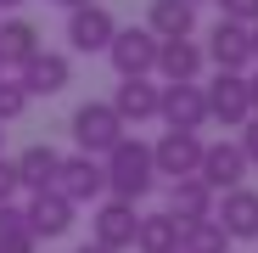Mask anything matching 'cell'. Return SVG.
<instances>
[{
  "label": "cell",
  "mask_w": 258,
  "mask_h": 253,
  "mask_svg": "<svg viewBox=\"0 0 258 253\" xmlns=\"http://www.w3.org/2000/svg\"><path fill=\"white\" fill-rule=\"evenodd\" d=\"M23 107H28V90H23L17 79H6V73H0V124L23 118Z\"/></svg>",
  "instance_id": "cb8c5ba5"
},
{
  "label": "cell",
  "mask_w": 258,
  "mask_h": 253,
  "mask_svg": "<svg viewBox=\"0 0 258 253\" xmlns=\"http://www.w3.org/2000/svg\"><path fill=\"white\" fill-rule=\"evenodd\" d=\"M56 163H62V152H56V146H45V141L23 146V152L12 158V169H17V186H28V191H51V180H56Z\"/></svg>",
  "instance_id": "e0dca14e"
},
{
  "label": "cell",
  "mask_w": 258,
  "mask_h": 253,
  "mask_svg": "<svg viewBox=\"0 0 258 253\" xmlns=\"http://www.w3.org/2000/svg\"><path fill=\"white\" fill-rule=\"evenodd\" d=\"M39 51V28L28 23V17H6V23H0V68H23L28 57Z\"/></svg>",
  "instance_id": "44dd1931"
},
{
  "label": "cell",
  "mask_w": 258,
  "mask_h": 253,
  "mask_svg": "<svg viewBox=\"0 0 258 253\" xmlns=\"http://www.w3.org/2000/svg\"><path fill=\"white\" fill-rule=\"evenodd\" d=\"M56 6H68V12H79V6H96V0H56Z\"/></svg>",
  "instance_id": "f1b7e54d"
},
{
  "label": "cell",
  "mask_w": 258,
  "mask_h": 253,
  "mask_svg": "<svg viewBox=\"0 0 258 253\" xmlns=\"http://www.w3.org/2000/svg\"><path fill=\"white\" fill-rule=\"evenodd\" d=\"M73 141H79L84 158H107L123 141V124L107 102H84V107H73Z\"/></svg>",
  "instance_id": "7a4b0ae2"
},
{
  "label": "cell",
  "mask_w": 258,
  "mask_h": 253,
  "mask_svg": "<svg viewBox=\"0 0 258 253\" xmlns=\"http://www.w3.org/2000/svg\"><path fill=\"white\" fill-rule=\"evenodd\" d=\"M180 220L168 214V208H157V214H141V225H135V247L141 253H180Z\"/></svg>",
  "instance_id": "ffe728a7"
},
{
  "label": "cell",
  "mask_w": 258,
  "mask_h": 253,
  "mask_svg": "<svg viewBox=\"0 0 258 253\" xmlns=\"http://www.w3.org/2000/svg\"><path fill=\"white\" fill-rule=\"evenodd\" d=\"M219 23H236V28H258V0H219Z\"/></svg>",
  "instance_id": "d4e9b609"
},
{
  "label": "cell",
  "mask_w": 258,
  "mask_h": 253,
  "mask_svg": "<svg viewBox=\"0 0 258 253\" xmlns=\"http://www.w3.org/2000/svg\"><path fill=\"white\" fill-rule=\"evenodd\" d=\"M213 225H219L230 242H258V191H247V186L219 191V203H213Z\"/></svg>",
  "instance_id": "ba28073f"
},
{
  "label": "cell",
  "mask_w": 258,
  "mask_h": 253,
  "mask_svg": "<svg viewBox=\"0 0 258 253\" xmlns=\"http://www.w3.org/2000/svg\"><path fill=\"white\" fill-rule=\"evenodd\" d=\"M0 73H6V68H0Z\"/></svg>",
  "instance_id": "836d02e7"
},
{
  "label": "cell",
  "mask_w": 258,
  "mask_h": 253,
  "mask_svg": "<svg viewBox=\"0 0 258 253\" xmlns=\"http://www.w3.org/2000/svg\"><path fill=\"white\" fill-rule=\"evenodd\" d=\"M0 253H39V236L28 231V214L17 203H0Z\"/></svg>",
  "instance_id": "7402d4cb"
},
{
  "label": "cell",
  "mask_w": 258,
  "mask_h": 253,
  "mask_svg": "<svg viewBox=\"0 0 258 253\" xmlns=\"http://www.w3.org/2000/svg\"><path fill=\"white\" fill-rule=\"evenodd\" d=\"M23 90L28 96H62L68 84H73V62L62 57V51H34L28 62H23Z\"/></svg>",
  "instance_id": "7c38bea8"
},
{
  "label": "cell",
  "mask_w": 258,
  "mask_h": 253,
  "mask_svg": "<svg viewBox=\"0 0 258 253\" xmlns=\"http://www.w3.org/2000/svg\"><path fill=\"white\" fill-rule=\"evenodd\" d=\"M107 107L118 113L123 130H129V124H146V118H157V84H152V79H123Z\"/></svg>",
  "instance_id": "9a60e30c"
},
{
  "label": "cell",
  "mask_w": 258,
  "mask_h": 253,
  "mask_svg": "<svg viewBox=\"0 0 258 253\" xmlns=\"http://www.w3.org/2000/svg\"><path fill=\"white\" fill-rule=\"evenodd\" d=\"M112 34H118V17H112L107 6H79V12H68V45L84 51V57L107 51Z\"/></svg>",
  "instance_id": "8fae6325"
},
{
  "label": "cell",
  "mask_w": 258,
  "mask_h": 253,
  "mask_svg": "<svg viewBox=\"0 0 258 253\" xmlns=\"http://www.w3.org/2000/svg\"><path fill=\"white\" fill-rule=\"evenodd\" d=\"M236 146H241V158H247V169H252V163H258V118L241 124V141H236Z\"/></svg>",
  "instance_id": "484cf974"
},
{
  "label": "cell",
  "mask_w": 258,
  "mask_h": 253,
  "mask_svg": "<svg viewBox=\"0 0 258 253\" xmlns=\"http://www.w3.org/2000/svg\"><path fill=\"white\" fill-rule=\"evenodd\" d=\"M247 175V158L236 141H202V163H197V180L219 197V191H236Z\"/></svg>",
  "instance_id": "8992f818"
},
{
  "label": "cell",
  "mask_w": 258,
  "mask_h": 253,
  "mask_svg": "<svg viewBox=\"0 0 258 253\" xmlns=\"http://www.w3.org/2000/svg\"><path fill=\"white\" fill-rule=\"evenodd\" d=\"M247 45H252V62H258V28H247Z\"/></svg>",
  "instance_id": "f546056e"
},
{
  "label": "cell",
  "mask_w": 258,
  "mask_h": 253,
  "mask_svg": "<svg viewBox=\"0 0 258 253\" xmlns=\"http://www.w3.org/2000/svg\"><path fill=\"white\" fill-rule=\"evenodd\" d=\"M202 57H213V68H219V73H247V62H252L247 28H236V23H213V34H208Z\"/></svg>",
  "instance_id": "5bb4252c"
},
{
  "label": "cell",
  "mask_w": 258,
  "mask_h": 253,
  "mask_svg": "<svg viewBox=\"0 0 258 253\" xmlns=\"http://www.w3.org/2000/svg\"><path fill=\"white\" fill-rule=\"evenodd\" d=\"M73 253H107V247H96V242H84V247H73Z\"/></svg>",
  "instance_id": "4dcf8cb0"
},
{
  "label": "cell",
  "mask_w": 258,
  "mask_h": 253,
  "mask_svg": "<svg viewBox=\"0 0 258 253\" xmlns=\"http://www.w3.org/2000/svg\"><path fill=\"white\" fill-rule=\"evenodd\" d=\"M51 191H56V197H68L73 208H79V203H101V197H107L101 158H84V152L62 158V163H56V180H51Z\"/></svg>",
  "instance_id": "3957f363"
},
{
  "label": "cell",
  "mask_w": 258,
  "mask_h": 253,
  "mask_svg": "<svg viewBox=\"0 0 258 253\" xmlns=\"http://www.w3.org/2000/svg\"><path fill=\"white\" fill-rule=\"evenodd\" d=\"M101 175H107V191L118 203H141L152 186H157V169H152V146L135 141V135H123L107 158H101Z\"/></svg>",
  "instance_id": "6da1fadb"
},
{
  "label": "cell",
  "mask_w": 258,
  "mask_h": 253,
  "mask_svg": "<svg viewBox=\"0 0 258 253\" xmlns=\"http://www.w3.org/2000/svg\"><path fill=\"white\" fill-rule=\"evenodd\" d=\"M157 118L168 130H185L197 135L208 124V102H202V84H157Z\"/></svg>",
  "instance_id": "277c9868"
},
{
  "label": "cell",
  "mask_w": 258,
  "mask_h": 253,
  "mask_svg": "<svg viewBox=\"0 0 258 253\" xmlns=\"http://www.w3.org/2000/svg\"><path fill=\"white\" fill-rule=\"evenodd\" d=\"M146 34L152 39H191L197 34V6H185V0H152Z\"/></svg>",
  "instance_id": "ac0fdd59"
},
{
  "label": "cell",
  "mask_w": 258,
  "mask_h": 253,
  "mask_svg": "<svg viewBox=\"0 0 258 253\" xmlns=\"http://www.w3.org/2000/svg\"><path fill=\"white\" fill-rule=\"evenodd\" d=\"M157 73L168 84H197L202 73V45L197 39H157Z\"/></svg>",
  "instance_id": "2e32d148"
},
{
  "label": "cell",
  "mask_w": 258,
  "mask_h": 253,
  "mask_svg": "<svg viewBox=\"0 0 258 253\" xmlns=\"http://www.w3.org/2000/svg\"><path fill=\"white\" fill-rule=\"evenodd\" d=\"M135 225H141L135 203L107 197V203L96 208V220H90V242H96V247H107V253H123V247H135Z\"/></svg>",
  "instance_id": "52a82bcc"
},
{
  "label": "cell",
  "mask_w": 258,
  "mask_h": 253,
  "mask_svg": "<svg viewBox=\"0 0 258 253\" xmlns=\"http://www.w3.org/2000/svg\"><path fill=\"white\" fill-rule=\"evenodd\" d=\"M23 214H28V231H34L39 242H56V236L73 231V203L56 197V191H34Z\"/></svg>",
  "instance_id": "4fadbf2b"
},
{
  "label": "cell",
  "mask_w": 258,
  "mask_h": 253,
  "mask_svg": "<svg viewBox=\"0 0 258 253\" xmlns=\"http://www.w3.org/2000/svg\"><path fill=\"white\" fill-rule=\"evenodd\" d=\"M168 214H174L180 225L191 220H213V191L191 175V180H168Z\"/></svg>",
  "instance_id": "d6986e66"
},
{
  "label": "cell",
  "mask_w": 258,
  "mask_h": 253,
  "mask_svg": "<svg viewBox=\"0 0 258 253\" xmlns=\"http://www.w3.org/2000/svg\"><path fill=\"white\" fill-rule=\"evenodd\" d=\"M12 6H23V0H0V12H12Z\"/></svg>",
  "instance_id": "1f68e13d"
},
{
  "label": "cell",
  "mask_w": 258,
  "mask_h": 253,
  "mask_svg": "<svg viewBox=\"0 0 258 253\" xmlns=\"http://www.w3.org/2000/svg\"><path fill=\"white\" fill-rule=\"evenodd\" d=\"M247 107H252V118H258V73H247Z\"/></svg>",
  "instance_id": "83f0119b"
},
{
  "label": "cell",
  "mask_w": 258,
  "mask_h": 253,
  "mask_svg": "<svg viewBox=\"0 0 258 253\" xmlns=\"http://www.w3.org/2000/svg\"><path fill=\"white\" fill-rule=\"evenodd\" d=\"M17 197V169H12V158H0V203H12Z\"/></svg>",
  "instance_id": "4316f807"
},
{
  "label": "cell",
  "mask_w": 258,
  "mask_h": 253,
  "mask_svg": "<svg viewBox=\"0 0 258 253\" xmlns=\"http://www.w3.org/2000/svg\"><path fill=\"white\" fill-rule=\"evenodd\" d=\"M107 57H112L118 79H146V73L157 68V39H152L146 28H118L112 45H107Z\"/></svg>",
  "instance_id": "9c48e42d"
},
{
  "label": "cell",
  "mask_w": 258,
  "mask_h": 253,
  "mask_svg": "<svg viewBox=\"0 0 258 253\" xmlns=\"http://www.w3.org/2000/svg\"><path fill=\"white\" fill-rule=\"evenodd\" d=\"M202 102H208V118H219L225 130H241V124L252 118L247 73H213V84H202Z\"/></svg>",
  "instance_id": "5b68a950"
},
{
  "label": "cell",
  "mask_w": 258,
  "mask_h": 253,
  "mask_svg": "<svg viewBox=\"0 0 258 253\" xmlns=\"http://www.w3.org/2000/svg\"><path fill=\"white\" fill-rule=\"evenodd\" d=\"M202 163V135H185V130H163V141L152 146V169L168 180H191Z\"/></svg>",
  "instance_id": "30bf717a"
},
{
  "label": "cell",
  "mask_w": 258,
  "mask_h": 253,
  "mask_svg": "<svg viewBox=\"0 0 258 253\" xmlns=\"http://www.w3.org/2000/svg\"><path fill=\"white\" fill-rule=\"evenodd\" d=\"M185 6H197V0H185Z\"/></svg>",
  "instance_id": "d6a6232c"
},
{
  "label": "cell",
  "mask_w": 258,
  "mask_h": 253,
  "mask_svg": "<svg viewBox=\"0 0 258 253\" xmlns=\"http://www.w3.org/2000/svg\"><path fill=\"white\" fill-rule=\"evenodd\" d=\"M225 247H230V236L213 225V220H191L180 231V253H225Z\"/></svg>",
  "instance_id": "603a6c76"
}]
</instances>
